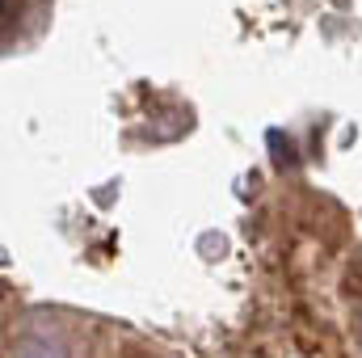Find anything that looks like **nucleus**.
<instances>
[{
    "mask_svg": "<svg viewBox=\"0 0 362 358\" xmlns=\"http://www.w3.org/2000/svg\"><path fill=\"white\" fill-rule=\"evenodd\" d=\"M0 17H4V34H8V30H13V21H17V13H13V0H4V13H0Z\"/></svg>",
    "mask_w": 362,
    "mask_h": 358,
    "instance_id": "f03ea898",
    "label": "nucleus"
},
{
    "mask_svg": "<svg viewBox=\"0 0 362 358\" xmlns=\"http://www.w3.org/2000/svg\"><path fill=\"white\" fill-rule=\"evenodd\" d=\"M13 358H68L55 342H42V337H21L13 346Z\"/></svg>",
    "mask_w": 362,
    "mask_h": 358,
    "instance_id": "f257e3e1",
    "label": "nucleus"
}]
</instances>
